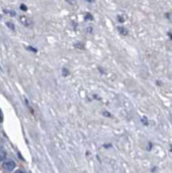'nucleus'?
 <instances>
[{"mask_svg":"<svg viewBox=\"0 0 172 173\" xmlns=\"http://www.w3.org/2000/svg\"><path fill=\"white\" fill-rule=\"evenodd\" d=\"M118 31L120 32V34H122V35H127V30L125 28H122V27H118Z\"/></svg>","mask_w":172,"mask_h":173,"instance_id":"f03ea898","label":"nucleus"},{"mask_svg":"<svg viewBox=\"0 0 172 173\" xmlns=\"http://www.w3.org/2000/svg\"><path fill=\"white\" fill-rule=\"evenodd\" d=\"M87 1H88V2H94L95 0H87Z\"/></svg>","mask_w":172,"mask_h":173,"instance_id":"ddd939ff","label":"nucleus"},{"mask_svg":"<svg viewBox=\"0 0 172 173\" xmlns=\"http://www.w3.org/2000/svg\"><path fill=\"white\" fill-rule=\"evenodd\" d=\"M20 9H21V10H23V11H27V7H26V5H23V4H21Z\"/></svg>","mask_w":172,"mask_h":173,"instance_id":"1a4fd4ad","label":"nucleus"},{"mask_svg":"<svg viewBox=\"0 0 172 173\" xmlns=\"http://www.w3.org/2000/svg\"><path fill=\"white\" fill-rule=\"evenodd\" d=\"M75 48H78V49H84V45L81 44V43H77V44H75Z\"/></svg>","mask_w":172,"mask_h":173,"instance_id":"39448f33","label":"nucleus"},{"mask_svg":"<svg viewBox=\"0 0 172 173\" xmlns=\"http://www.w3.org/2000/svg\"><path fill=\"white\" fill-rule=\"evenodd\" d=\"M7 25H8V27H10V28H11L12 30H14V26H13V25H12L11 23H8Z\"/></svg>","mask_w":172,"mask_h":173,"instance_id":"6e6552de","label":"nucleus"},{"mask_svg":"<svg viewBox=\"0 0 172 173\" xmlns=\"http://www.w3.org/2000/svg\"><path fill=\"white\" fill-rule=\"evenodd\" d=\"M4 158H5V152L2 150H0V162H3Z\"/></svg>","mask_w":172,"mask_h":173,"instance_id":"20e7f679","label":"nucleus"},{"mask_svg":"<svg viewBox=\"0 0 172 173\" xmlns=\"http://www.w3.org/2000/svg\"><path fill=\"white\" fill-rule=\"evenodd\" d=\"M15 162H13V160H11V159H9V160H5V162H3V168L7 171H12V170H14V168H15Z\"/></svg>","mask_w":172,"mask_h":173,"instance_id":"f257e3e1","label":"nucleus"},{"mask_svg":"<svg viewBox=\"0 0 172 173\" xmlns=\"http://www.w3.org/2000/svg\"><path fill=\"white\" fill-rule=\"evenodd\" d=\"M118 19H119V21L120 23H123L124 21V17H122V16H118Z\"/></svg>","mask_w":172,"mask_h":173,"instance_id":"0eeeda50","label":"nucleus"},{"mask_svg":"<svg viewBox=\"0 0 172 173\" xmlns=\"http://www.w3.org/2000/svg\"><path fill=\"white\" fill-rule=\"evenodd\" d=\"M16 173H23V171H21V170H18V171H17V172H16Z\"/></svg>","mask_w":172,"mask_h":173,"instance_id":"f8f14e48","label":"nucleus"},{"mask_svg":"<svg viewBox=\"0 0 172 173\" xmlns=\"http://www.w3.org/2000/svg\"><path fill=\"white\" fill-rule=\"evenodd\" d=\"M2 119H3V118H2V113H1V110H0V122L2 121Z\"/></svg>","mask_w":172,"mask_h":173,"instance_id":"9d476101","label":"nucleus"},{"mask_svg":"<svg viewBox=\"0 0 172 173\" xmlns=\"http://www.w3.org/2000/svg\"><path fill=\"white\" fill-rule=\"evenodd\" d=\"M66 1H68V2H70V3H75V1H73V0H66Z\"/></svg>","mask_w":172,"mask_h":173,"instance_id":"9b49d317","label":"nucleus"},{"mask_svg":"<svg viewBox=\"0 0 172 173\" xmlns=\"http://www.w3.org/2000/svg\"><path fill=\"white\" fill-rule=\"evenodd\" d=\"M20 20H21V23H23V25H26V26H29V25H30V21H29V19L27 18V17H25V16L20 17Z\"/></svg>","mask_w":172,"mask_h":173,"instance_id":"7ed1b4c3","label":"nucleus"},{"mask_svg":"<svg viewBox=\"0 0 172 173\" xmlns=\"http://www.w3.org/2000/svg\"><path fill=\"white\" fill-rule=\"evenodd\" d=\"M85 19H86V20H93V16L87 13V14L85 15Z\"/></svg>","mask_w":172,"mask_h":173,"instance_id":"423d86ee","label":"nucleus"}]
</instances>
